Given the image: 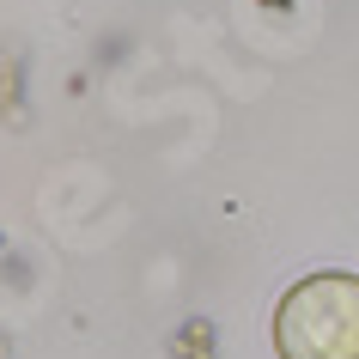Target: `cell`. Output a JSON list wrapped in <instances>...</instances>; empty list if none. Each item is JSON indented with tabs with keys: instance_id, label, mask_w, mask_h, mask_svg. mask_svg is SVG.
<instances>
[{
	"instance_id": "6da1fadb",
	"label": "cell",
	"mask_w": 359,
	"mask_h": 359,
	"mask_svg": "<svg viewBox=\"0 0 359 359\" xmlns=\"http://www.w3.org/2000/svg\"><path fill=\"white\" fill-rule=\"evenodd\" d=\"M280 359H359V280L311 274L274 311Z\"/></svg>"
}]
</instances>
